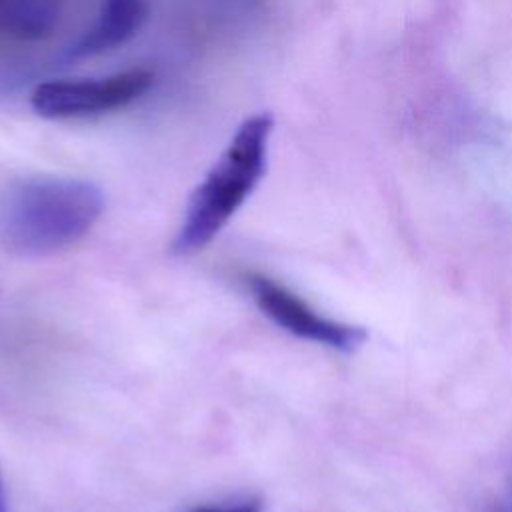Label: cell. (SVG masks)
Segmentation results:
<instances>
[{
  "label": "cell",
  "mask_w": 512,
  "mask_h": 512,
  "mask_svg": "<svg viewBox=\"0 0 512 512\" xmlns=\"http://www.w3.org/2000/svg\"><path fill=\"white\" fill-rule=\"evenodd\" d=\"M0 512H10V510H8V502H6V494H4V482H2V474H0Z\"/></svg>",
  "instance_id": "cell-8"
},
{
  "label": "cell",
  "mask_w": 512,
  "mask_h": 512,
  "mask_svg": "<svg viewBox=\"0 0 512 512\" xmlns=\"http://www.w3.org/2000/svg\"><path fill=\"white\" fill-rule=\"evenodd\" d=\"M252 300L282 330L340 352H354L366 342V330L316 312L308 302L264 274L246 276Z\"/></svg>",
  "instance_id": "cell-4"
},
{
  "label": "cell",
  "mask_w": 512,
  "mask_h": 512,
  "mask_svg": "<svg viewBox=\"0 0 512 512\" xmlns=\"http://www.w3.org/2000/svg\"><path fill=\"white\" fill-rule=\"evenodd\" d=\"M104 210L100 188L72 176H28L0 190V244L46 256L80 240Z\"/></svg>",
  "instance_id": "cell-1"
},
{
  "label": "cell",
  "mask_w": 512,
  "mask_h": 512,
  "mask_svg": "<svg viewBox=\"0 0 512 512\" xmlns=\"http://www.w3.org/2000/svg\"><path fill=\"white\" fill-rule=\"evenodd\" d=\"M146 16L144 0H104L98 22L70 50L74 56L108 52L130 40Z\"/></svg>",
  "instance_id": "cell-5"
},
{
  "label": "cell",
  "mask_w": 512,
  "mask_h": 512,
  "mask_svg": "<svg viewBox=\"0 0 512 512\" xmlns=\"http://www.w3.org/2000/svg\"><path fill=\"white\" fill-rule=\"evenodd\" d=\"M274 128L270 114L246 118L204 180L192 192L172 252L194 254L208 246L248 200L266 170L268 142Z\"/></svg>",
  "instance_id": "cell-2"
},
{
  "label": "cell",
  "mask_w": 512,
  "mask_h": 512,
  "mask_svg": "<svg viewBox=\"0 0 512 512\" xmlns=\"http://www.w3.org/2000/svg\"><path fill=\"white\" fill-rule=\"evenodd\" d=\"M188 512H262V502L256 498H248L244 502L226 506H196Z\"/></svg>",
  "instance_id": "cell-7"
},
{
  "label": "cell",
  "mask_w": 512,
  "mask_h": 512,
  "mask_svg": "<svg viewBox=\"0 0 512 512\" xmlns=\"http://www.w3.org/2000/svg\"><path fill=\"white\" fill-rule=\"evenodd\" d=\"M152 84L154 72L148 68H128L102 78L48 80L34 88L30 104L50 120L90 118L132 104Z\"/></svg>",
  "instance_id": "cell-3"
},
{
  "label": "cell",
  "mask_w": 512,
  "mask_h": 512,
  "mask_svg": "<svg viewBox=\"0 0 512 512\" xmlns=\"http://www.w3.org/2000/svg\"><path fill=\"white\" fill-rule=\"evenodd\" d=\"M484 512H510L506 506H502V504H490Z\"/></svg>",
  "instance_id": "cell-9"
},
{
  "label": "cell",
  "mask_w": 512,
  "mask_h": 512,
  "mask_svg": "<svg viewBox=\"0 0 512 512\" xmlns=\"http://www.w3.org/2000/svg\"><path fill=\"white\" fill-rule=\"evenodd\" d=\"M58 16V0H0V20L22 38L46 34Z\"/></svg>",
  "instance_id": "cell-6"
}]
</instances>
